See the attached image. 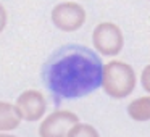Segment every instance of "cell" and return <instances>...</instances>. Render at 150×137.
<instances>
[{"label": "cell", "mask_w": 150, "mask_h": 137, "mask_svg": "<svg viewBox=\"0 0 150 137\" xmlns=\"http://www.w3.org/2000/svg\"><path fill=\"white\" fill-rule=\"evenodd\" d=\"M94 47L105 56H115L123 49V32L113 23H100L92 34Z\"/></svg>", "instance_id": "3957f363"}, {"label": "cell", "mask_w": 150, "mask_h": 137, "mask_svg": "<svg viewBox=\"0 0 150 137\" xmlns=\"http://www.w3.org/2000/svg\"><path fill=\"white\" fill-rule=\"evenodd\" d=\"M0 137H16V136H10V134H0Z\"/></svg>", "instance_id": "7c38bea8"}, {"label": "cell", "mask_w": 150, "mask_h": 137, "mask_svg": "<svg viewBox=\"0 0 150 137\" xmlns=\"http://www.w3.org/2000/svg\"><path fill=\"white\" fill-rule=\"evenodd\" d=\"M140 81H142V87L150 94V65H147L145 68L142 69V74H140Z\"/></svg>", "instance_id": "30bf717a"}, {"label": "cell", "mask_w": 150, "mask_h": 137, "mask_svg": "<svg viewBox=\"0 0 150 137\" xmlns=\"http://www.w3.org/2000/svg\"><path fill=\"white\" fill-rule=\"evenodd\" d=\"M21 114L16 105L0 102V131H13L20 126Z\"/></svg>", "instance_id": "52a82bcc"}, {"label": "cell", "mask_w": 150, "mask_h": 137, "mask_svg": "<svg viewBox=\"0 0 150 137\" xmlns=\"http://www.w3.org/2000/svg\"><path fill=\"white\" fill-rule=\"evenodd\" d=\"M127 114L134 121H149L150 119V97H139L132 100L127 107Z\"/></svg>", "instance_id": "ba28073f"}, {"label": "cell", "mask_w": 150, "mask_h": 137, "mask_svg": "<svg viewBox=\"0 0 150 137\" xmlns=\"http://www.w3.org/2000/svg\"><path fill=\"white\" fill-rule=\"evenodd\" d=\"M5 24H7V11H5L4 5H0V32L5 29Z\"/></svg>", "instance_id": "8fae6325"}, {"label": "cell", "mask_w": 150, "mask_h": 137, "mask_svg": "<svg viewBox=\"0 0 150 137\" xmlns=\"http://www.w3.org/2000/svg\"><path fill=\"white\" fill-rule=\"evenodd\" d=\"M103 90L113 98H124L134 90L136 73L124 61H110L103 66Z\"/></svg>", "instance_id": "7a4b0ae2"}, {"label": "cell", "mask_w": 150, "mask_h": 137, "mask_svg": "<svg viewBox=\"0 0 150 137\" xmlns=\"http://www.w3.org/2000/svg\"><path fill=\"white\" fill-rule=\"evenodd\" d=\"M78 123H79V118L73 111H65V110L53 111L52 114H49L42 121V124L39 127V136L40 137H66L69 129Z\"/></svg>", "instance_id": "5b68a950"}, {"label": "cell", "mask_w": 150, "mask_h": 137, "mask_svg": "<svg viewBox=\"0 0 150 137\" xmlns=\"http://www.w3.org/2000/svg\"><path fill=\"white\" fill-rule=\"evenodd\" d=\"M16 108L26 121H39L47 110V102L39 90H24L16 100Z\"/></svg>", "instance_id": "8992f818"}, {"label": "cell", "mask_w": 150, "mask_h": 137, "mask_svg": "<svg viewBox=\"0 0 150 137\" xmlns=\"http://www.w3.org/2000/svg\"><path fill=\"white\" fill-rule=\"evenodd\" d=\"M66 137H100L94 126L91 124H84V123H78L69 129Z\"/></svg>", "instance_id": "9c48e42d"}, {"label": "cell", "mask_w": 150, "mask_h": 137, "mask_svg": "<svg viewBox=\"0 0 150 137\" xmlns=\"http://www.w3.org/2000/svg\"><path fill=\"white\" fill-rule=\"evenodd\" d=\"M86 21V11L81 5L73 4V2H65V4L55 5L52 10V23L65 32H73L78 31Z\"/></svg>", "instance_id": "277c9868"}, {"label": "cell", "mask_w": 150, "mask_h": 137, "mask_svg": "<svg viewBox=\"0 0 150 137\" xmlns=\"http://www.w3.org/2000/svg\"><path fill=\"white\" fill-rule=\"evenodd\" d=\"M103 65L97 53L86 47L69 45L57 50L44 68V79L57 102L78 98L102 85Z\"/></svg>", "instance_id": "6da1fadb"}]
</instances>
